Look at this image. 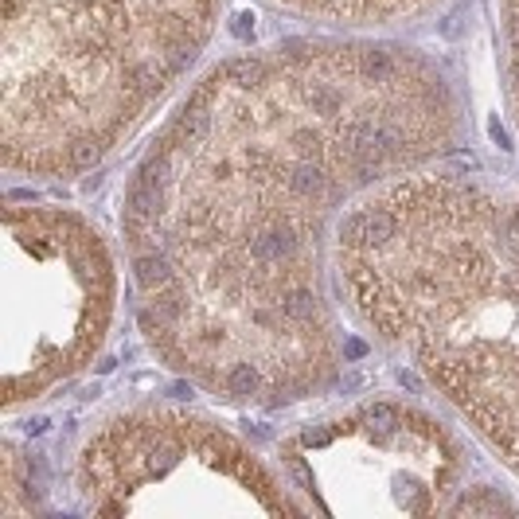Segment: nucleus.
<instances>
[{"label":"nucleus","instance_id":"1","mask_svg":"<svg viewBox=\"0 0 519 519\" xmlns=\"http://www.w3.org/2000/svg\"><path fill=\"white\" fill-rule=\"evenodd\" d=\"M464 133L449 67L399 39L297 36L211 67L121 203L156 364L250 410L332 391L347 364L328 293L332 223L457 153Z\"/></svg>","mask_w":519,"mask_h":519},{"label":"nucleus","instance_id":"2","mask_svg":"<svg viewBox=\"0 0 519 519\" xmlns=\"http://www.w3.org/2000/svg\"><path fill=\"white\" fill-rule=\"evenodd\" d=\"M352 312L519 476V180L418 168L332 238Z\"/></svg>","mask_w":519,"mask_h":519},{"label":"nucleus","instance_id":"3","mask_svg":"<svg viewBox=\"0 0 519 519\" xmlns=\"http://www.w3.org/2000/svg\"><path fill=\"white\" fill-rule=\"evenodd\" d=\"M223 0H4V168L71 180L102 164L188 74Z\"/></svg>","mask_w":519,"mask_h":519},{"label":"nucleus","instance_id":"4","mask_svg":"<svg viewBox=\"0 0 519 519\" xmlns=\"http://www.w3.org/2000/svg\"><path fill=\"white\" fill-rule=\"evenodd\" d=\"M118 265L102 230L67 207H4L0 364L4 410L39 402L106 344Z\"/></svg>","mask_w":519,"mask_h":519},{"label":"nucleus","instance_id":"5","mask_svg":"<svg viewBox=\"0 0 519 519\" xmlns=\"http://www.w3.org/2000/svg\"><path fill=\"white\" fill-rule=\"evenodd\" d=\"M74 496L90 515H309L242 437L172 406L121 410L82 441Z\"/></svg>","mask_w":519,"mask_h":519},{"label":"nucleus","instance_id":"6","mask_svg":"<svg viewBox=\"0 0 519 519\" xmlns=\"http://www.w3.org/2000/svg\"><path fill=\"white\" fill-rule=\"evenodd\" d=\"M277 461L305 511L344 519L453 515L469 476L461 437L399 399L305 422L277 445Z\"/></svg>","mask_w":519,"mask_h":519},{"label":"nucleus","instance_id":"7","mask_svg":"<svg viewBox=\"0 0 519 519\" xmlns=\"http://www.w3.org/2000/svg\"><path fill=\"white\" fill-rule=\"evenodd\" d=\"M273 4L340 27H391L422 16L441 0H273Z\"/></svg>","mask_w":519,"mask_h":519},{"label":"nucleus","instance_id":"8","mask_svg":"<svg viewBox=\"0 0 519 519\" xmlns=\"http://www.w3.org/2000/svg\"><path fill=\"white\" fill-rule=\"evenodd\" d=\"M43 508V473L36 453L20 449L12 437L0 445V519H24Z\"/></svg>","mask_w":519,"mask_h":519},{"label":"nucleus","instance_id":"9","mask_svg":"<svg viewBox=\"0 0 519 519\" xmlns=\"http://www.w3.org/2000/svg\"><path fill=\"white\" fill-rule=\"evenodd\" d=\"M504 71H508V94L519 121V0H504Z\"/></svg>","mask_w":519,"mask_h":519}]
</instances>
